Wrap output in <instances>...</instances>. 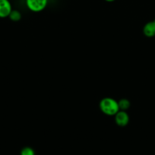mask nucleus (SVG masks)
<instances>
[{
    "label": "nucleus",
    "mask_w": 155,
    "mask_h": 155,
    "mask_svg": "<svg viewBox=\"0 0 155 155\" xmlns=\"http://www.w3.org/2000/svg\"><path fill=\"white\" fill-rule=\"evenodd\" d=\"M100 110L107 116H114L119 110L118 101L112 98H103L99 104Z\"/></svg>",
    "instance_id": "obj_1"
},
{
    "label": "nucleus",
    "mask_w": 155,
    "mask_h": 155,
    "mask_svg": "<svg viewBox=\"0 0 155 155\" xmlns=\"http://www.w3.org/2000/svg\"><path fill=\"white\" fill-rule=\"evenodd\" d=\"M48 0H26L27 8L33 12H40L46 8Z\"/></svg>",
    "instance_id": "obj_2"
},
{
    "label": "nucleus",
    "mask_w": 155,
    "mask_h": 155,
    "mask_svg": "<svg viewBox=\"0 0 155 155\" xmlns=\"http://www.w3.org/2000/svg\"><path fill=\"white\" fill-rule=\"evenodd\" d=\"M115 122L119 127H126L129 122V116L126 110H119L115 115Z\"/></svg>",
    "instance_id": "obj_3"
},
{
    "label": "nucleus",
    "mask_w": 155,
    "mask_h": 155,
    "mask_svg": "<svg viewBox=\"0 0 155 155\" xmlns=\"http://www.w3.org/2000/svg\"><path fill=\"white\" fill-rule=\"evenodd\" d=\"M12 11V4L9 0H0V18L9 17Z\"/></svg>",
    "instance_id": "obj_4"
},
{
    "label": "nucleus",
    "mask_w": 155,
    "mask_h": 155,
    "mask_svg": "<svg viewBox=\"0 0 155 155\" xmlns=\"http://www.w3.org/2000/svg\"><path fill=\"white\" fill-rule=\"evenodd\" d=\"M143 33L147 37H153L155 36V22L150 21L144 25Z\"/></svg>",
    "instance_id": "obj_5"
},
{
    "label": "nucleus",
    "mask_w": 155,
    "mask_h": 155,
    "mask_svg": "<svg viewBox=\"0 0 155 155\" xmlns=\"http://www.w3.org/2000/svg\"><path fill=\"white\" fill-rule=\"evenodd\" d=\"M118 104L120 110H126V111L131 106L130 101L127 98H122L118 101Z\"/></svg>",
    "instance_id": "obj_6"
},
{
    "label": "nucleus",
    "mask_w": 155,
    "mask_h": 155,
    "mask_svg": "<svg viewBox=\"0 0 155 155\" xmlns=\"http://www.w3.org/2000/svg\"><path fill=\"white\" fill-rule=\"evenodd\" d=\"M9 18L12 21H18L21 19V14L18 10H12L9 15Z\"/></svg>",
    "instance_id": "obj_7"
},
{
    "label": "nucleus",
    "mask_w": 155,
    "mask_h": 155,
    "mask_svg": "<svg viewBox=\"0 0 155 155\" xmlns=\"http://www.w3.org/2000/svg\"><path fill=\"white\" fill-rule=\"evenodd\" d=\"M20 155H36L35 151L31 148V147H24L21 149Z\"/></svg>",
    "instance_id": "obj_8"
},
{
    "label": "nucleus",
    "mask_w": 155,
    "mask_h": 155,
    "mask_svg": "<svg viewBox=\"0 0 155 155\" xmlns=\"http://www.w3.org/2000/svg\"><path fill=\"white\" fill-rule=\"evenodd\" d=\"M106 2H114L115 0H105Z\"/></svg>",
    "instance_id": "obj_9"
},
{
    "label": "nucleus",
    "mask_w": 155,
    "mask_h": 155,
    "mask_svg": "<svg viewBox=\"0 0 155 155\" xmlns=\"http://www.w3.org/2000/svg\"><path fill=\"white\" fill-rule=\"evenodd\" d=\"M154 21V22H155V20H154V21Z\"/></svg>",
    "instance_id": "obj_10"
}]
</instances>
